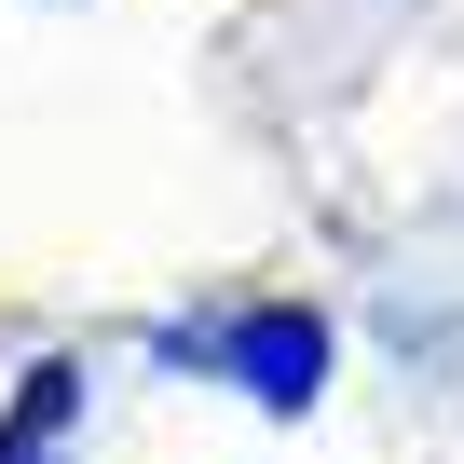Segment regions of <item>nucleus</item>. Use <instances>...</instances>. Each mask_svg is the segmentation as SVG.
<instances>
[{
  "label": "nucleus",
  "mask_w": 464,
  "mask_h": 464,
  "mask_svg": "<svg viewBox=\"0 0 464 464\" xmlns=\"http://www.w3.org/2000/svg\"><path fill=\"white\" fill-rule=\"evenodd\" d=\"M232 369H246V382L287 410V396H314V328H301V314H260L246 342H232Z\"/></svg>",
  "instance_id": "obj_1"
},
{
  "label": "nucleus",
  "mask_w": 464,
  "mask_h": 464,
  "mask_svg": "<svg viewBox=\"0 0 464 464\" xmlns=\"http://www.w3.org/2000/svg\"><path fill=\"white\" fill-rule=\"evenodd\" d=\"M69 396H82L69 369H28V410H14V437H0V464H42V437L69 423Z\"/></svg>",
  "instance_id": "obj_2"
}]
</instances>
